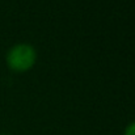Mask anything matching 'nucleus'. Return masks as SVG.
<instances>
[{
  "label": "nucleus",
  "mask_w": 135,
  "mask_h": 135,
  "mask_svg": "<svg viewBox=\"0 0 135 135\" xmlns=\"http://www.w3.org/2000/svg\"><path fill=\"white\" fill-rule=\"evenodd\" d=\"M123 135H135V122L130 123L126 129H125V133Z\"/></svg>",
  "instance_id": "f03ea898"
},
{
  "label": "nucleus",
  "mask_w": 135,
  "mask_h": 135,
  "mask_svg": "<svg viewBox=\"0 0 135 135\" xmlns=\"http://www.w3.org/2000/svg\"><path fill=\"white\" fill-rule=\"evenodd\" d=\"M0 135H5V134H0Z\"/></svg>",
  "instance_id": "7ed1b4c3"
},
{
  "label": "nucleus",
  "mask_w": 135,
  "mask_h": 135,
  "mask_svg": "<svg viewBox=\"0 0 135 135\" xmlns=\"http://www.w3.org/2000/svg\"><path fill=\"white\" fill-rule=\"evenodd\" d=\"M37 59L34 47L28 44L15 45L7 54V63L11 70L16 72H24L30 70Z\"/></svg>",
  "instance_id": "f257e3e1"
}]
</instances>
